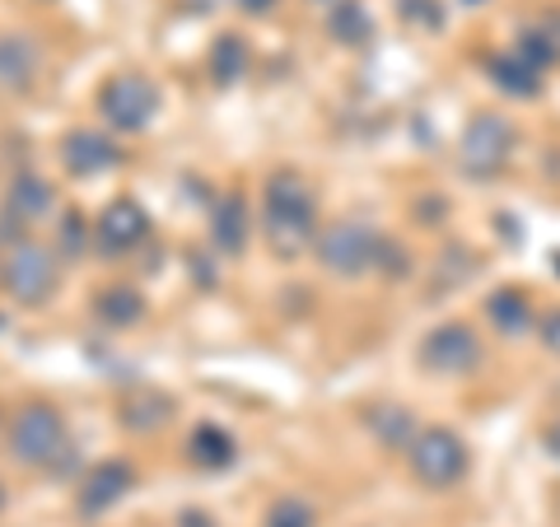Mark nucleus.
I'll return each mask as SVG.
<instances>
[{
    "instance_id": "obj_26",
    "label": "nucleus",
    "mask_w": 560,
    "mask_h": 527,
    "mask_svg": "<svg viewBox=\"0 0 560 527\" xmlns=\"http://www.w3.org/2000/svg\"><path fill=\"white\" fill-rule=\"evenodd\" d=\"M378 271H388V276H407V248L401 243H388L383 238V248H378Z\"/></svg>"
},
{
    "instance_id": "obj_16",
    "label": "nucleus",
    "mask_w": 560,
    "mask_h": 527,
    "mask_svg": "<svg viewBox=\"0 0 560 527\" xmlns=\"http://www.w3.org/2000/svg\"><path fill=\"white\" fill-rule=\"evenodd\" d=\"M187 448H191V462L206 467V471H224V467H234V458H238L234 434L220 430V425H197Z\"/></svg>"
},
{
    "instance_id": "obj_20",
    "label": "nucleus",
    "mask_w": 560,
    "mask_h": 527,
    "mask_svg": "<svg viewBox=\"0 0 560 527\" xmlns=\"http://www.w3.org/2000/svg\"><path fill=\"white\" fill-rule=\"evenodd\" d=\"M364 425L374 430V438H378L383 448H401V453H407L411 438L420 434L411 411H401V407H374V411H364Z\"/></svg>"
},
{
    "instance_id": "obj_3",
    "label": "nucleus",
    "mask_w": 560,
    "mask_h": 527,
    "mask_svg": "<svg viewBox=\"0 0 560 527\" xmlns=\"http://www.w3.org/2000/svg\"><path fill=\"white\" fill-rule=\"evenodd\" d=\"M313 248H318L323 271L341 276V280H355V276L378 271L383 234L374 230V224H364V220H337V224H327V230L318 234Z\"/></svg>"
},
{
    "instance_id": "obj_30",
    "label": "nucleus",
    "mask_w": 560,
    "mask_h": 527,
    "mask_svg": "<svg viewBox=\"0 0 560 527\" xmlns=\"http://www.w3.org/2000/svg\"><path fill=\"white\" fill-rule=\"evenodd\" d=\"M215 5H220V0H183V10H191V14H210Z\"/></svg>"
},
{
    "instance_id": "obj_27",
    "label": "nucleus",
    "mask_w": 560,
    "mask_h": 527,
    "mask_svg": "<svg viewBox=\"0 0 560 527\" xmlns=\"http://www.w3.org/2000/svg\"><path fill=\"white\" fill-rule=\"evenodd\" d=\"M537 331H541V346L551 350V355H560V308H551V313H541V323H537Z\"/></svg>"
},
{
    "instance_id": "obj_1",
    "label": "nucleus",
    "mask_w": 560,
    "mask_h": 527,
    "mask_svg": "<svg viewBox=\"0 0 560 527\" xmlns=\"http://www.w3.org/2000/svg\"><path fill=\"white\" fill-rule=\"evenodd\" d=\"M261 230L276 257H304L313 243H318V201H313V187L304 183V173L294 168H276L261 191Z\"/></svg>"
},
{
    "instance_id": "obj_4",
    "label": "nucleus",
    "mask_w": 560,
    "mask_h": 527,
    "mask_svg": "<svg viewBox=\"0 0 560 527\" xmlns=\"http://www.w3.org/2000/svg\"><path fill=\"white\" fill-rule=\"evenodd\" d=\"M57 261H61L57 253L33 238L10 243L5 261H0V290H5L14 304L38 308V304H47V294L57 290Z\"/></svg>"
},
{
    "instance_id": "obj_14",
    "label": "nucleus",
    "mask_w": 560,
    "mask_h": 527,
    "mask_svg": "<svg viewBox=\"0 0 560 527\" xmlns=\"http://www.w3.org/2000/svg\"><path fill=\"white\" fill-rule=\"evenodd\" d=\"M33 75H38V47L24 33H0V90L28 94Z\"/></svg>"
},
{
    "instance_id": "obj_19",
    "label": "nucleus",
    "mask_w": 560,
    "mask_h": 527,
    "mask_svg": "<svg viewBox=\"0 0 560 527\" xmlns=\"http://www.w3.org/2000/svg\"><path fill=\"white\" fill-rule=\"evenodd\" d=\"M486 313H490V323H495V331H504V337H523V331L537 323V313H533L523 290H495Z\"/></svg>"
},
{
    "instance_id": "obj_13",
    "label": "nucleus",
    "mask_w": 560,
    "mask_h": 527,
    "mask_svg": "<svg viewBox=\"0 0 560 527\" xmlns=\"http://www.w3.org/2000/svg\"><path fill=\"white\" fill-rule=\"evenodd\" d=\"M210 243L224 257H238L248 248V201H243V191H224V197L210 201Z\"/></svg>"
},
{
    "instance_id": "obj_21",
    "label": "nucleus",
    "mask_w": 560,
    "mask_h": 527,
    "mask_svg": "<svg viewBox=\"0 0 560 527\" xmlns=\"http://www.w3.org/2000/svg\"><path fill=\"white\" fill-rule=\"evenodd\" d=\"M94 313H98L103 327H131V323L145 318V298H140L131 285H113V290L94 294Z\"/></svg>"
},
{
    "instance_id": "obj_10",
    "label": "nucleus",
    "mask_w": 560,
    "mask_h": 527,
    "mask_svg": "<svg viewBox=\"0 0 560 527\" xmlns=\"http://www.w3.org/2000/svg\"><path fill=\"white\" fill-rule=\"evenodd\" d=\"M136 490V467L121 462V458H108V462H94V471L84 477L80 485V514L84 518H98L108 514L113 504H121Z\"/></svg>"
},
{
    "instance_id": "obj_6",
    "label": "nucleus",
    "mask_w": 560,
    "mask_h": 527,
    "mask_svg": "<svg viewBox=\"0 0 560 527\" xmlns=\"http://www.w3.org/2000/svg\"><path fill=\"white\" fill-rule=\"evenodd\" d=\"M407 458H411V477L420 485H430V490H448V485H458L467 477V444L453 430L444 425H430V430H420L411 438V448H407Z\"/></svg>"
},
{
    "instance_id": "obj_12",
    "label": "nucleus",
    "mask_w": 560,
    "mask_h": 527,
    "mask_svg": "<svg viewBox=\"0 0 560 527\" xmlns=\"http://www.w3.org/2000/svg\"><path fill=\"white\" fill-rule=\"evenodd\" d=\"M51 210V187L38 178V173H20V178L10 183V197H5V210H0V234L14 238V230L24 234V224L43 220ZM20 243V238H14Z\"/></svg>"
},
{
    "instance_id": "obj_7",
    "label": "nucleus",
    "mask_w": 560,
    "mask_h": 527,
    "mask_svg": "<svg viewBox=\"0 0 560 527\" xmlns=\"http://www.w3.org/2000/svg\"><path fill=\"white\" fill-rule=\"evenodd\" d=\"M514 154V127L500 113H477L458 140V164L467 178H495Z\"/></svg>"
},
{
    "instance_id": "obj_23",
    "label": "nucleus",
    "mask_w": 560,
    "mask_h": 527,
    "mask_svg": "<svg viewBox=\"0 0 560 527\" xmlns=\"http://www.w3.org/2000/svg\"><path fill=\"white\" fill-rule=\"evenodd\" d=\"M313 523H318V514H313V504L294 500V495L276 500V504L267 508V527H313Z\"/></svg>"
},
{
    "instance_id": "obj_15",
    "label": "nucleus",
    "mask_w": 560,
    "mask_h": 527,
    "mask_svg": "<svg viewBox=\"0 0 560 527\" xmlns=\"http://www.w3.org/2000/svg\"><path fill=\"white\" fill-rule=\"evenodd\" d=\"M173 420V397L168 393H154V388H140L127 397V407H121V425L131 434H150V430H164Z\"/></svg>"
},
{
    "instance_id": "obj_2",
    "label": "nucleus",
    "mask_w": 560,
    "mask_h": 527,
    "mask_svg": "<svg viewBox=\"0 0 560 527\" xmlns=\"http://www.w3.org/2000/svg\"><path fill=\"white\" fill-rule=\"evenodd\" d=\"M10 458L20 467H51L57 471L61 458H70V438H66V420L57 407L33 401L20 415L10 420Z\"/></svg>"
},
{
    "instance_id": "obj_8",
    "label": "nucleus",
    "mask_w": 560,
    "mask_h": 527,
    "mask_svg": "<svg viewBox=\"0 0 560 527\" xmlns=\"http://www.w3.org/2000/svg\"><path fill=\"white\" fill-rule=\"evenodd\" d=\"M420 364L440 378H463L481 364V337L467 323H444L420 341Z\"/></svg>"
},
{
    "instance_id": "obj_22",
    "label": "nucleus",
    "mask_w": 560,
    "mask_h": 527,
    "mask_svg": "<svg viewBox=\"0 0 560 527\" xmlns=\"http://www.w3.org/2000/svg\"><path fill=\"white\" fill-rule=\"evenodd\" d=\"M490 80H495L504 94H514V98H533L541 90V70H533L528 61L518 57V51H514V57H495V61H490Z\"/></svg>"
},
{
    "instance_id": "obj_32",
    "label": "nucleus",
    "mask_w": 560,
    "mask_h": 527,
    "mask_svg": "<svg viewBox=\"0 0 560 527\" xmlns=\"http://www.w3.org/2000/svg\"><path fill=\"white\" fill-rule=\"evenodd\" d=\"M313 5H327V10H331V5H337V0H313Z\"/></svg>"
},
{
    "instance_id": "obj_24",
    "label": "nucleus",
    "mask_w": 560,
    "mask_h": 527,
    "mask_svg": "<svg viewBox=\"0 0 560 527\" xmlns=\"http://www.w3.org/2000/svg\"><path fill=\"white\" fill-rule=\"evenodd\" d=\"M401 20L416 24V28H444V10L440 0H397Z\"/></svg>"
},
{
    "instance_id": "obj_28",
    "label": "nucleus",
    "mask_w": 560,
    "mask_h": 527,
    "mask_svg": "<svg viewBox=\"0 0 560 527\" xmlns=\"http://www.w3.org/2000/svg\"><path fill=\"white\" fill-rule=\"evenodd\" d=\"M234 5H238L243 14H248V20H267V14L280 5V0H234Z\"/></svg>"
},
{
    "instance_id": "obj_25",
    "label": "nucleus",
    "mask_w": 560,
    "mask_h": 527,
    "mask_svg": "<svg viewBox=\"0 0 560 527\" xmlns=\"http://www.w3.org/2000/svg\"><path fill=\"white\" fill-rule=\"evenodd\" d=\"M84 238L94 243V224L84 230V220L75 215V210H70V215L61 220V248H57V257H80V253H84Z\"/></svg>"
},
{
    "instance_id": "obj_18",
    "label": "nucleus",
    "mask_w": 560,
    "mask_h": 527,
    "mask_svg": "<svg viewBox=\"0 0 560 527\" xmlns=\"http://www.w3.org/2000/svg\"><path fill=\"white\" fill-rule=\"evenodd\" d=\"M327 33L341 47L370 43L374 38V20H370V10H364V0H337V5L327 10Z\"/></svg>"
},
{
    "instance_id": "obj_29",
    "label": "nucleus",
    "mask_w": 560,
    "mask_h": 527,
    "mask_svg": "<svg viewBox=\"0 0 560 527\" xmlns=\"http://www.w3.org/2000/svg\"><path fill=\"white\" fill-rule=\"evenodd\" d=\"M178 527H215V518L201 514V508H183V514H178Z\"/></svg>"
},
{
    "instance_id": "obj_9",
    "label": "nucleus",
    "mask_w": 560,
    "mask_h": 527,
    "mask_svg": "<svg viewBox=\"0 0 560 527\" xmlns=\"http://www.w3.org/2000/svg\"><path fill=\"white\" fill-rule=\"evenodd\" d=\"M145 238H150V215L140 210V201L117 197V201H108V206L98 210V220H94V248L103 257H127Z\"/></svg>"
},
{
    "instance_id": "obj_11",
    "label": "nucleus",
    "mask_w": 560,
    "mask_h": 527,
    "mask_svg": "<svg viewBox=\"0 0 560 527\" xmlns=\"http://www.w3.org/2000/svg\"><path fill=\"white\" fill-rule=\"evenodd\" d=\"M117 160H121V150L103 131L75 127L61 140V164H66V173H75V178H98V173L117 168Z\"/></svg>"
},
{
    "instance_id": "obj_5",
    "label": "nucleus",
    "mask_w": 560,
    "mask_h": 527,
    "mask_svg": "<svg viewBox=\"0 0 560 527\" xmlns=\"http://www.w3.org/2000/svg\"><path fill=\"white\" fill-rule=\"evenodd\" d=\"M154 113H160V84L140 70H121V75L103 80L98 90V117L113 131H145Z\"/></svg>"
},
{
    "instance_id": "obj_17",
    "label": "nucleus",
    "mask_w": 560,
    "mask_h": 527,
    "mask_svg": "<svg viewBox=\"0 0 560 527\" xmlns=\"http://www.w3.org/2000/svg\"><path fill=\"white\" fill-rule=\"evenodd\" d=\"M206 70H210L215 84H238L243 75H248V43H243L238 33H220L206 51Z\"/></svg>"
},
{
    "instance_id": "obj_31",
    "label": "nucleus",
    "mask_w": 560,
    "mask_h": 527,
    "mask_svg": "<svg viewBox=\"0 0 560 527\" xmlns=\"http://www.w3.org/2000/svg\"><path fill=\"white\" fill-rule=\"evenodd\" d=\"M547 448H551V453H556V458H560V420H556V425L547 430Z\"/></svg>"
},
{
    "instance_id": "obj_33",
    "label": "nucleus",
    "mask_w": 560,
    "mask_h": 527,
    "mask_svg": "<svg viewBox=\"0 0 560 527\" xmlns=\"http://www.w3.org/2000/svg\"><path fill=\"white\" fill-rule=\"evenodd\" d=\"M0 508H5V490H0Z\"/></svg>"
}]
</instances>
